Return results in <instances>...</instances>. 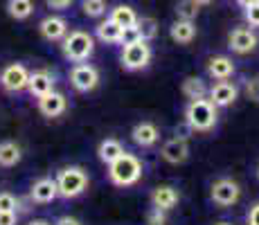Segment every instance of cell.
<instances>
[{
    "instance_id": "1f68e13d",
    "label": "cell",
    "mask_w": 259,
    "mask_h": 225,
    "mask_svg": "<svg viewBox=\"0 0 259 225\" xmlns=\"http://www.w3.org/2000/svg\"><path fill=\"white\" fill-rule=\"evenodd\" d=\"M147 221H149V225H162V223H165V209L151 207V212H149Z\"/></svg>"
},
{
    "instance_id": "7a4b0ae2",
    "label": "cell",
    "mask_w": 259,
    "mask_h": 225,
    "mask_svg": "<svg viewBox=\"0 0 259 225\" xmlns=\"http://www.w3.org/2000/svg\"><path fill=\"white\" fill-rule=\"evenodd\" d=\"M108 178L117 187H131L142 178V162L133 153L124 151L117 160L108 164Z\"/></svg>"
},
{
    "instance_id": "30bf717a",
    "label": "cell",
    "mask_w": 259,
    "mask_h": 225,
    "mask_svg": "<svg viewBox=\"0 0 259 225\" xmlns=\"http://www.w3.org/2000/svg\"><path fill=\"white\" fill-rule=\"evenodd\" d=\"M66 108H68L66 97L61 93H57V90H50L48 95L38 97V111L46 117H59V115L66 113Z\"/></svg>"
},
{
    "instance_id": "e0dca14e",
    "label": "cell",
    "mask_w": 259,
    "mask_h": 225,
    "mask_svg": "<svg viewBox=\"0 0 259 225\" xmlns=\"http://www.w3.org/2000/svg\"><path fill=\"white\" fill-rule=\"evenodd\" d=\"M178 201H181V194H178L174 187H169V185H162V187H158L156 192L151 194V203H153V207L165 209V212H169V209L176 207Z\"/></svg>"
},
{
    "instance_id": "9c48e42d",
    "label": "cell",
    "mask_w": 259,
    "mask_h": 225,
    "mask_svg": "<svg viewBox=\"0 0 259 225\" xmlns=\"http://www.w3.org/2000/svg\"><path fill=\"white\" fill-rule=\"evenodd\" d=\"M228 43H230L232 52L237 54H248L252 52V50L257 48V36L252 29L248 27H237L230 32V36H228Z\"/></svg>"
},
{
    "instance_id": "8992f818",
    "label": "cell",
    "mask_w": 259,
    "mask_h": 225,
    "mask_svg": "<svg viewBox=\"0 0 259 225\" xmlns=\"http://www.w3.org/2000/svg\"><path fill=\"white\" fill-rule=\"evenodd\" d=\"M27 81H29V72L23 63H9L0 72V86L7 93H21V90L27 88Z\"/></svg>"
},
{
    "instance_id": "d4e9b609",
    "label": "cell",
    "mask_w": 259,
    "mask_h": 225,
    "mask_svg": "<svg viewBox=\"0 0 259 225\" xmlns=\"http://www.w3.org/2000/svg\"><path fill=\"white\" fill-rule=\"evenodd\" d=\"M183 95L187 99H203L207 95V88H205V81L198 77H187L183 81Z\"/></svg>"
},
{
    "instance_id": "ffe728a7",
    "label": "cell",
    "mask_w": 259,
    "mask_h": 225,
    "mask_svg": "<svg viewBox=\"0 0 259 225\" xmlns=\"http://www.w3.org/2000/svg\"><path fill=\"white\" fill-rule=\"evenodd\" d=\"M111 21L117 23L119 27H133V25L138 23V14L133 7H128V5H117V7L111 9Z\"/></svg>"
},
{
    "instance_id": "d6986e66",
    "label": "cell",
    "mask_w": 259,
    "mask_h": 225,
    "mask_svg": "<svg viewBox=\"0 0 259 225\" xmlns=\"http://www.w3.org/2000/svg\"><path fill=\"white\" fill-rule=\"evenodd\" d=\"M207 72H210V77L223 81V79H230L235 74V63L230 57H212L207 61Z\"/></svg>"
},
{
    "instance_id": "ba28073f",
    "label": "cell",
    "mask_w": 259,
    "mask_h": 225,
    "mask_svg": "<svg viewBox=\"0 0 259 225\" xmlns=\"http://www.w3.org/2000/svg\"><path fill=\"white\" fill-rule=\"evenodd\" d=\"M239 196H241V189H239V185L230 178H221L212 185V201L217 205H221V207L235 205L239 201Z\"/></svg>"
},
{
    "instance_id": "603a6c76",
    "label": "cell",
    "mask_w": 259,
    "mask_h": 225,
    "mask_svg": "<svg viewBox=\"0 0 259 225\" xmlns=\"http://www.w3.org/2000/svg\"><path fill=\"white\" fill-rule=\"evenodd\" d=\"M23 158V151L16 142H0V167H14Z\"/></svg>"
},
{
    "instance_id": "4dcf8cb0",
    "label": "cell",
    "mask_w": 259,
    "mask_h": 225,
    "mask_svg": "<svg viewBox=\"0 0 259 225\" xmlns=\"http://www.w3.org/2000/svg\"><path fill=\"white\" fill-rule=\"evenodd\" d=\"M243 9H246V23L250 25V27H259V0Z\"/></svg>"
},
{
    "instance_id": "4316f807",
    "label": "cell",
    "mask_w": 259,
    "mask_h": 225,
    "mask_svg": "<svg viewBox=\"0 0 259 225\" xmlns=\"http://www.w3.org/2000/svg\"><path fill=\"white\" fill-rule=\"evenodd\" d=\"M198 7H201V5H198L196 0H181L176 7V14L183 21H194V18L198 16Z\"/></svg>"
},
{
    "instance_id": "83f0119b",
    "label": "cell",
    "mask_w": 259,
    "mask_h": 225,
    "mask_svg": "<svg viewBox=\"0 0 259 225\" xmlns=\"http://www.w3.org/2000/svg\"><path fill=\"white\" fill-rule=\"evenodd\" d=\"M81 9L88 18H99L106 14V0H83Z\"/></svg>"
},
{
    "instance_id": "5bb4252c",
    "label": "cell",
    "mask_w": 259,
    "mask_h": 225,
    "mask_svg": "<svg viewBox=\"0 0 259 225\" xmlns=\"http://www.w3.org/2000/svg\"><path fill=\"white\" fill-rule=\"evenodd\" d=\"M162 158L169 164H183L189 158V147L185 138H174L162 147Z\"/></svg>"
},
{
    "instance_id": "44dd1931",
    "label": "cell",
    "mask_w": 259,
    "mask_h": 225,
    "mask_svg": "<svg viewBox=\"0 0 259 225\" xmlns=\"http://www.w3.org/2000/svg\"><path fill=\"white\" fill-rule=\"evenodd\" d=\"M122 153H124L122 142H117V140H113V138L104 140V142L99 144V149H97L99 160H102V162H106V164H111L113 160H117Z\"/></svg>"
},
{
    "instance_id": "9a60e30c",
    "label": "cell",
    "mask_w": 259,
    "mask_h": 225,
    "mask_svg": "<svg viewBox=\"0 0 259 225\" xmlns=\"http://www.w3.org/2000/svg\"><path fill=\"white\" fill-rule=\"evenodd\" d=\"M32 201L36 203H52L54 198L59 196V187H57V180L52 178H41L32 185V192H29Z\"/></svg>"
},
{
    "instance_id": "8fae6325",
    "label": "cell",
    "mask_w": 259,
    "mask_h": 225,
    "mask_svg": "<svg viewBox=\"0 0 259 225\" xmlns=\"http://www.w3.org/2000/svg\"><path fill=\"white\" fill-rule=\"evenodd\" d=\"M38 32L46 41H63V36L68 34V21L61 16H48L38 25Z\"/></svg>"
},
{
    "instance_id": "d6a6232c",
    "label": "cell",
    "mask_w": 259,
    "mask_h": 225,
    "mask_svg": "<svg viewBox=\"0 0 259 225\" xmlns=\"http://www.w3.org/2000/svg\"><path fill=\"white\" fill-rule=\"evenodd\" d=\"M246 93H248V97H250L252 102H259V77L250 79V81L246 83Z\"/></svg>"
},
{
    "instance_id": "d590c367",
    "label": "cell",
    "mask_w": 259,
    "mask_h": 225,
    "mask_svg": "<svg viewBox=\"0 0 259 225\" xmlns=\"http://www.w3.org/2000/svg\"><path fill=\"white\" fill-rule=\"evenodd\" d=\"M248 225H259V203L252 205L248 212Z\"/></svg>"
},
{
    "instance_id": "4fadbf2b",
    "label": "cell",
    "mask_w": 259,
    "mask_h": 225,
    "mask_svg": "<svg viewBox=\"0 0 259 225\" xmlns=\"http://www.w3.org/2000/svg\"><path fill=\"white\" fill-rule=\"evenodd\" d=\"M131 138H133V142H136L138 147L149 149V147H153V144L158 142V138H160V131H158L156 124L140 122V124H136V126H133Z\"/></svg>"
},
{
    "instance_id": "f35d334b",
    "label": "cell",
    "mask_w": 259,
    "mask_h": 225,
    "mask_svg": "<svg viewBox=\"0 0 259 225\" xmlns=\"http://www.w3.org/2000/svg\"><path fill=\"white\" fill-rule=\"evenodd\" d=\"M29 225H50V223H48V221H43V218H36V221H32Z\"/></svg>"
},
{
    "instance_id": "3957f363",
    "label": "cell",
    "mask_w": 259,
    "mask_h": 225,
    "mask_svg": "<svg viewBox=\"0 0 259 225\" xmlns=\"http://www.w3.org/2000/svg\"><path fill=\"white\" fill-rule=\"evenodd\" d=\"M63 57L72 63H83L93 57L95 52V38L83 29H74L63 36Z\"/></svg>"
},
{
    "instance_id": "74e56055",
    "label": "cell",
    "mask_w": 259,
    "mask_h": 225,
    "mask_svg": "<svg viewBox=\"0 0 259 225\" xmlns=\"http://www.w3.org/2000/svg\"><path fill=\"white\" fill-rule=\"evenodd\" d=\"M241 7H248V5H252V3H257V0H237Z\"/></svg>"
},
{
    "instance_id": "e575fe53",
    "label": "cell",
    "mask_w": 259,
    "mask_h": 225,
    "mask_svg": "<svg viewBox=\"0 0 259 225\" xmlns=\"http://www.w3.org/2000/svg\"><path fill=\"white\" fill-rule=\"evenodd\" d=\"M50 9H68L74 0H46Z\"/></svg>"
},
{
    "instance_id": "ab89813d",
    "label": "cell",
    "mask_w": 259,
    "mask_h": 225,
    "mask_svg": "<svg viewBox=\"0 0 259 225\" xmlns=\"http://www.w3.org/2000/svg\"><path fill=\"white\" fill-rule=\"evenodd\" d=\"M196 3H198V5H210L212 0H196Z\"/></svg>"
},
{
    "instance_id": "52a82bcc",
    "label": "cell",
    "mask_w": 259,
    "mask_h": 225,
    "mask_svg": "<svg viewBox=\"0 0 259 225\" xmlns=\"http://www.w3.org/2000/svg\"><path fill=\"white\" fill-rule=\"evenodd\" d=\"M70 83L74 90L79 93H91V90L97 88L99 83V72L95 66H88V63H79V66L72 68L70 72Z\"/></svg>"
},
{
    "instance_id": "60d3db41",
    "label": "cell",
    "mask_w": 259,
    "mask_h": 225,
    "mask_svg": "<svg viewBox=\"0 0 259 225\" xmlns=\"http://www.w3.org/2000/svg\"><path fill=\"white\" fill-rule=\"evenodd\" d=\"M217 225H230V223H217Z\"/></svg>"
},
{
    "instance_id": "2e32d148",
    "label": "cell",
    "mask_w": 259,
    "mask_h": 225,
    "mask_svg": "<svg viewBox=\"0 0 259 225\" xmlns=\"http://www.w3.org/2000/svg\"><path fill=\"white\" fill-rule=\"evenodd\" d=\"M27 90L34 95V97H43V95H48L50 90H54V77L48 72V70H36V72L29 74Z\"/></svg>"
},
{
    "instance_id": "7c38bea8",
    "label": "cell",
    "mask_w": 259,
    "mask_h": 225,
    "mask_svg": "<svg viewBox=\"0 0 259 225\" xmlns=\"http://www.w3.org/2000/svg\"><path fill=\"white\" fill-rule=\"evenodd\" d=\"M237 95H239V90H237L235 83H230V81H226V79H223V81L214 83V86L210 88V102L217 108H223V106L235 104Z\"/></svg>"
},
{
    "instance_id": "f1b7e54d",
    "label": "cell",
    "mask_w": 259,
    "mask_h": 225,
    "mask_svg": "<svg viewBox=\"0 0 259 225\" xmlns=\"http://www.w3.org/2000/svg\"><path fill=\"white\" fill-rule=\"evenodd\" d=\"M136 41H142L140 36V29H138V23L133 27H124L122 29V36H119V45H131Z\"/></svg>"
},
{
    "instance_id": "6da1fadb",
    "label": "cell",
    "mask_w": 259,
    "mask_h": 225,
    "mask_svg": "<svg viewBox=\"0 0 259 225\" xmlns=\"http://www.w3.org/2000/svg\"><path fill=\"white\" fill-rule=\"evenodd\" d=\"M217 106L210 99H189L187 108H185V124L192 131H212L217 126Z\"/></svg>"
},
{
    "instance_id": "ac0fdd59",
    "label": "cell",
    "mask_w": 259,
    "mask_h": 225,
    "mask_svg": "<svg viewBox=\"0 0 259 225\" xmlns=\"http://www.w3.org/2000/svg\"><path fill=\"white\" fill-rule=\"evenodd\" d=\"M169 34H171L174 43L189 45L194 41V36H196V25H194L192 21H183V18H178V21L169 27Z\"/></svg>"
},
{
    "instance_id": "b9f144b4",
    "label": "cell",
    "mask_w": 259,
    "mask_h": 225,
    "mask_svg": "<svg viewBox=\"0 0 259 225\" xmlns=\"http://www.w3.org/2000/svg\"><path fill=\"white\" fill-rule=\"evenodd\" d=\"M257 178H259V169H257Z\"/></svg>"
},
{
    "instance_id": "7402d4cb",
    "label": "cell",
    "mask_w": 259,
    "mask_h": 225,
    "mask_svg": "<svg viewBox=\"0 0 259 225\" xmlns=\"http://www.w3.org/2000/svg\"><path fill=\"white\" fill-rule=\"evenodd\" d=\"M7 14L14 21H27L34 14L32 0H7Z\"/></svg>"
},
{
    "instance_id": "484cf974",
    "label": "cell",
    "mask_w": 259,
    "mask_h": 225,
    "mask_svg": "<svg viewBox=\"0 0 259 225\" xmlns=\"http://www.w3.org/2000/svg\"><path fill=\"white\" fill-rule=\"evenodd\" d=\"M138 29H140L142 41H153V38L158 36V23H156V18H149V16L138 18Z\"/></svg>"
},
{
    "instance_id": "5b68a950",
    "label": "cell",
    "mask_w": 259,
    "mask_h": 225,
    "mask_svg": "<svg viewBox=\"0 0 259 225\" xmlns=\"http://www.w3.org/2000/svg\"><path fill=\"white\" fill-rule=\"evenodd\" d=\"M151 61V45L149 41H136L131 45H124L122 50V66L126 70H142Z\"/></svg>"
},
{
    "instance_id": "cb8c5ba5",
    "label": "cell",
    "mask_w": 259,
    "mask_h": 225,
    "mask_svg": "<svg viewBox=\"0 0 259 225\" xmlns=\"http://www.w3.org/2000/svg\"><path fill=\"white\" fill-rule=\"evenodd\" d=\"M119 36H122V27L117 23H113L111 18L97 25V38L102 43H119Z\"/></svg>"
},
{
    "instance_id": "277c9868",
    "label": "cell",
    "mask_w": 259,
    "mask_h": 225,
    "mask_svg": "<svg viewBox=\"0 0 259 225\" xmlns=\"http://www.w3.org/2000/svg\"><path fill=\"white\" fill-rule=\"evenodd\" d=\"M59 196L63 198H77L88 189V173L81 167H66L57 176Z\"/></svg>"
},
{
    "instance_id": "f546056e",
    "label": "cell",
    "mask_w": 259,
    "mask_h": 225,
    "mask_svg": "<svg viewBox=\"0 0 259 225\" xmlns=\"http://www.w3.org/2000/svg\"><path fill=\"white\" fill-rule=\"evenodd\" d=\"M18 201L9 192H0V212H16Z\"/></svg>"
},
{
    "instance_id": "8d00e7d4",
    "label": "cell",
    "mask_w": 259,
    "mask_h": 225,
    "mask_svg": "<svg viewBox=\"0 0 259 225\" xmlns=\"http://www.w3.org/2000/svg\"><path fill=\"white\" fill-rule=\"evenodd\" d=\"M54 225H81V223H79L77 218H72V216H61Z\"/></svg>"
},
{
    "instance_id": "836d02e7",
    "label": "cell",
    "mask_w": 259,
    "mask_h": 225,
    "mask_svg": "<svg viewBox=\"0 0 259 225\" xmlns=\"http://www.w3.org/2000/svg\"><path fill=\"white\" fill-rule=\"evenodd\" d=\"M18 216L16 212H0V225H16Z\"/></svg>"
}]
</instances>
